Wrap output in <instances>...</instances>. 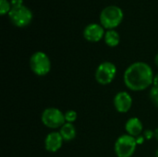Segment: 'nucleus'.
<instances>
[{
  "instance_id": "obj_1",
  "label": "nucleus",
  "mask_w": 158,
  "mask_h": 157,
  "mask_svg": "<svg viewBox=\"0 0 158 157\" xmlns=\"http://www.w3.org/2000/svg\"><path fill=\"white\" fill-rule=\"evenodd\" d=\"M154 77L151 66L145 62L138 61L127 68L123 75V81L128 89L133 92H140L153 85Z\"/></svg>"
},
{
  "instance_id": "obj_2",
  "label": "nucleus",
  "mask_w": 158,
  "mask_h": 157,
  "mask_svg": "<svg viewBox=\"0 0 158 157\" xmlns=\"http://www.w3.org/2000/svg\"><path fill=\"white\" fill-rule=\"evenodd\" d=\"M124 14L122 9L115 5L106 6L100 13V23L107 30H114L123 20Z\"/></svg>"
},
{
  "instance_id": "obj_3",
  "label": "nucleus",
  "mask_w": 158,
  "mask_h": 157,
  "mask_svg": "<svg viewBox=\"0 0 158 157\" xmlns=\"http://www.w3.org/2000/svg\"><path fill=\"white\" fill-rule=\"evenodd\" d=\"M30 68L35 75L45 76L51 70V60L44 52L37 51L30 58Z\"/></svg>"
},
{
  "instance_id": "obj_4",
  "label": "nucleus",
  "mask_w": 158,
  "mask_h": 157,
  "mask_svg": "<svg viewBox=\"0 0 158 157\" xmlns=\"http://www.w3.org/2000/svg\"><path fill=\"white\" fill-rule=\"evenodd\" d=\"M8 18L13 25L19 28H24L28 26L33 18L31 10L25 5L12 6L8 13Z\"/></svg>"
},
{
  "instance_id": "obj_5",
  "label": "nucleus",
  "mask_w": 158,
  "mask_h": 157,
  "mask_svg": "<svg viewBox=\"0 0 158 157\" xmlns=\"http://www.w3.org/2000/svg\"><path fill=\"white\" fill-rule=\"evenodd\" d=\"M42 123L48 129H60L65 123V113L56 107L44 109L41 116Z\"/></svg>"
},
{
  "instance_id": "obj_6",
  "label": "nucleus",
  "mask_w": 158,
  "mask_h": 157,
  "mask_svg": "<svg viewBox=\"0 0 158 157\" xmlns=\"http://www.w3.org/2000/svg\"><path fill=\"white\" fill-rule=\"evenodd\" d=\"M137 145L135 137L123 134L119 136L115 143L116 155L118 157H131L136 151Z\"/></svg>"
},
{
  "instance_id": "obj_7",
  "label": "nucleus",
  "mask_w": 158,
  "mask_h": 157,
  "mask_svg": "<svg viewBox=\"0 0 158 157\" xmlns=\"http://www.w3.org/2000/svg\"><path fill=\"white\" fill-rule=\"evenodd\" d=\"M117 74V67L109 61L102 62L95 70V80L101 85L110 84Z\"/></svg>"
},
{
  "instance_id": "obj_8",
  "label": "nucleus",
  "mask_w": 158,
  "mask_h": 157,
  "mask_svg": "<svg viewBox=\"0 0 158 157\" xmlns=\"http://www.w3.org/2000/svg\"><path fill=\"white\" fill-rule=\"evenodd\" d=\"M105 28L101 24L90 23L83 30V37L91 43H97L105 37Z\"/></svg>"
},
{
  "instance_id": "obj_9",
  "label": "nucleus",
  "mask_w": 158,
  "mask_h": 157,
  "mask_svg": "<svg viewBox=\"0 0 158 157\" xmlns=\"http://www.w3.org/2000/svg\"><path fill=\"white\" fill-rule=\"evenodd\" d=\"M114 106L118 113L124 114L132 106V97L127 92H119L114 97Z\"/></svg>"
},
{
  "instance_id": "obj_10",
  "label": "nucleus",
  "mask_w": 158,
  "mask_h": 157,
  "mask_svg": "<svg viewBox=\"0 0 158 157\" xmlns=\"http://www.w3.org/2000/svg\"><path fill=\"white\" fill-rule=\"evenodd\" d=\"M64 140L59 131H53L46 135L44 139V148L49 153L57 152L63 145Z\"/></svg>"
},
{
  "instance_id": "obj_11",
  "label": "nucleus",
  "mask_w": 158,
  "mask_h": 157,
  "mask_svg": "<svg viewBox=\"0 0 158 157\" xmlns=\"http://www.w3.org/2000/svg\"><path fill=\"white\" fill-rule=\"evenodd\" d=\"M143 129V127L142 121L136 117L129 118L125 124V130L127 131V134L135 138L142 135Z\"/></svg>"
},
{
  "instance_id": "obj_12",
  "label": "nucleus",
  "mask_w": 158,
  "mask_h": 157,
  "mask_svg": "<svg viewBox=\"0 0 158 157\" xmlns=\"http://www.w3.org/2000/svg\"><path fill=\"white\" fill-rule=\"evenodd\" d=\"M59 133L62 136L64 142H71L72 140L75 139L77 131L72 123H68L66 122L60 129H59Z\"/></svg>"
},
{
  "instance_id": "obj_13",
  "label": "nucleus",
  "mask_w": 158,
  "mask_h": 157,
  "mask_svg": "<svg viewBox=\"0 0 158 157\" xmlns=\"http://www.w3.org/2000/svg\"><path fill=\"white\" fill-rule=\"evenodd\" d=\"M104 40H105V43L109 47H116L119 43L120 37H119V34L117 31L107 30V31H106V33H105Z\"/></svg>"
},
{
  "instance_id": "obj_14",
  "label": "nucleus",
  "mask_w": 158,
  "mask_h": 157,
  "mask_svg": "<svg viewBox=\"0 0 158 157\" xmlns=\"http://www.w3.org/2000/svg\"><path fill=\"white\" fill-rule=\"evenodd\" d=\"M12 6L10 1L8 0H0V15L4 16L6 14L8 15L9 11L11 10Z\"/></svg>"
},
{
  "instance_id": "obj_15",
  "label": "nucleus",
  "mask_w": 158,
  "mask_h": 157,
  "mask_svg": "<svg viewBox=\"0 0 158 157\" xmlns=\"http://www.w3.org/2000/svg\"><path fill=\"white\" fill-rule=\"evenodd\" d=\"M77 118H78L77 112L74 111V110H68L65 113V120L68 123H72L73 124L76 121Z\"/></svg>"
},
{
  "instance_id": "obj_16",
  "label": "nucleus",
  "mask_w": 158,
  "mask_h": 157,
  "mask_svg": "<svg viewBox=\"0 0 158 157\" xmlns=\"http://www.w3.org/2000/svg\"><path fill=\"white\" fill-rule=\"evenodd\" d=\"M149 95H150V99L152 101V103L158 107V88L156 87H152L151 90H150V93H149Z\"/></svg>"
},
{
  "instance_id": "obj_17",
  "label": "nucleus",
  "mask_w": 158,
  "mask_h": 157,
  "mask_svg": "<svg viewBox=\"0 0 158 157\" xmlns=\"http://www.w3.org/2000/svg\"><path fill=\"white\" fill-rule=\"evenodd\" d=\"M143 136H144L145 140L150 141V140H152V139L155 137V131H152L151 130H145V131H144Z\"/></svg>"
},
{
  "instance_id": "obj_18",
  "label": "nucleus",
  "mask_w": 158,
  "mask_h": 157,
  "mask_svg": "<svg viewBox=\"0 0 158 157\" xmlns=\"http://www.w3.org/2000/svg\"><path fill=\"white\" fill-rule=\"evenodd\" d=\"M10 4H11V6H20V5H23V0H10Z\"/></svg>"
},
{
  "instance_id": "obj_19",
  "label": "nucleus",
  "mask_w": 158,
  "mask_h": 157,
  "mask_svg": "<svg viewBox=\"0 0 158 157\" xmlns=\"http://www.w3.org/2000/svg\"><path fill=\"white\" fill-rule=\"evenodd\" d=\"M135 139H136L137 144H143V143H144V140H145V138H144L143 135H140V136L136 137Z\"/></svg>"
},
{
  "instance_id": "obj_20",
  "label": "nucleus",
  "mask_w": 158,
  "mask_h": 157,
  "mask_svg": "<svg viewBox=\"0 0 158 157\" xmlns=\"http://www.w3.org/2000/svg\"><path fill=\"white\" fill-rule=\"evenodd\" d=\"M153 86L158 88V73L155 75L154 77V81H153Z\"/></svg>"
},
{
  "instance_id": "obj_21",
  "label": "nucleus",
  "mask_w": 158,
  "mask_h": 157,
  "mask_svg": "<svg viewBox=\"0 0 158 157\" xmlns=\"http://www.w3.org/2000/svg\"><path fill=\"white\" fill-rule=\"evenodd\" d=\"M155 137H156V139L158 141V127L156 128V130H155Z\"/></svg>"
},
{
  "instance_id": "obj_22",
  "label": "nucleus",
  "mask_w": 158,
  "mask_h": 157,
  "mask_svg": "<svg viewBox=\"0 0 158 157\" xmlns=\"http://www.w3.org/2000/svg\"><path fill=\"white\" fill-rule=\"evenodd\" d=\"M155 63H156V67L158 68V53H157V55L156 56V57H155Z\"/></svg>"
},
{
  "instance_id": "obj_23",
  "label": "nucleus",
  "mask_w": 158,
  "mask_h": 157,
  "mask_svg": "<svg viewBox=\"0 0 158 157\" xmlns=\"http://www.w3.org/2000/svg\"><path fill=\"white\" fill-rule=\"evenodd\" d=\"M156 157H158V149L156 150Z\"/></svg>"
}]
</instances>
